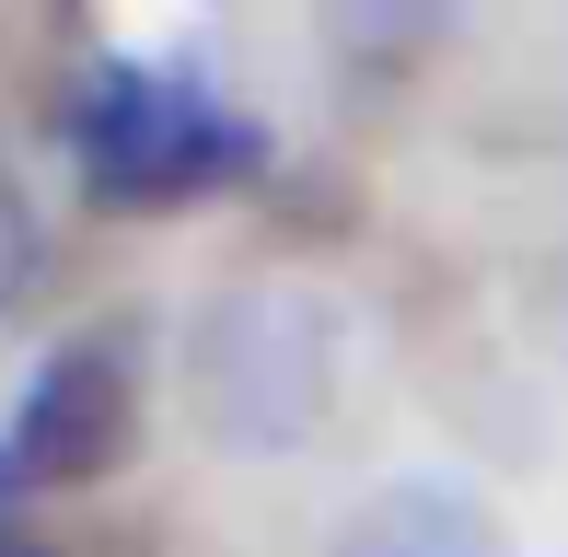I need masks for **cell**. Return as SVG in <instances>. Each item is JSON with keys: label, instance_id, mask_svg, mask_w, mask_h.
I'll return each mask as SVG.
<instances>
[{"label": "cell", "instance_id": "cell-1", "mask_svg": "<svg viewBox=\"0 0 568 557\" xmlns=\"http://www.w3.org/2000/svg\"><path fill=\"white\" fill-rule=\"evenodd\" d=\"M70 151H82L93 198H116V210H163V198H210L221 174L255 163L244 129H221L197 93L151 82V70H93L82 105H70Z\"/></svg>", "mask_w": 568, "mask_h": 557}, {"label": "cell", "instance_id": "cell-2", "mask_svg": "<svg viewBox=\"0 0 568 557\" xmlns=\"http://www.w3.org/2000/svg\"><path fill=\"white\" fill-rule=\"evenodd\" d=\"M325 314L302 291H232L197 325V407L232 442H302L325 407Z\"/></svg>", "mask_w": 568, "mask_h": 557}, {"label": "cell", "instance_id": "cell-3", "mask_svg": "<svg viewBox=\"0 0 568 557\" xmlns=\"http://www.w3.org/2000/svg\"><path fill=\"white\" fill-rule=\"evenodd\" d=\"M12 476L23 488H70V476H105L128 453V372L116 348H59L36 372V395L12 407Z\"/></svg>", "mask_w": 568, "mask_h": 557}, {"label": "cell", "instance_id": "cell-4", "mask_svg": "<svg viewBox=\"0 0 568 557\" xmlns=\"http://www.w3.org/2000/svg\"><path fill=\"white\" fill-rule=\"evenodd\" d=\"M337 557H510V546L464 488H383V499L348 512Z\"/></svg>", "mask_w": 568, "mask_h": 557}, {"label": "cell", "instance_id": "cell-5", "mask_svg": "<svg viewBox=\"0 0 568 557\" xmlns=\"http://www.w3.org/2000/svg\"><path fill=\"white\" fill-rule=\"evenodd\" d=\"M36 267H47V221H36V198L12 186V163H0V314H23Z\"/></svg>", "mask_w": 568, "mask_h": 557}, {"label": "cell", "instance_id": "cell-6", "mask_svg": "<svg viewBox=\"0 0 568 557\" xmlns=\"http://www.w3.org/2000/svg\"><path fill=\"white\" fill-rule=\"evenodd\" d=\"M12 488H23V476H12V453H0V512H12Z\"/></svg>", "mask_w": 568, "mask_h": 557}]
</instances>
